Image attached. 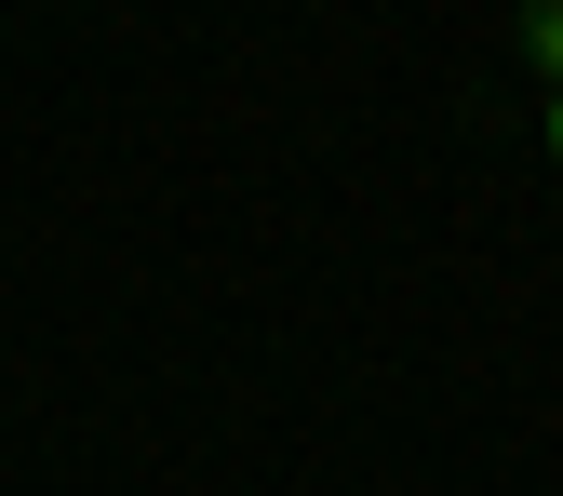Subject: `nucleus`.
Listing matches in <instances>:
<instances>
[{"label":"nucleus","mask_w":563,"mask_h":496,"mask_svg":"<svg viewBox=\"0 0 563 496\" xmlns=\"http://www.w3.org/2000/svg\"><path fill=\"white\" fill-rule=\"evenodd\" d=\"M537 54H550V67H563V0H550V14H537Z\"/></svg>","instance_id":"obj_1"},{"label":"nucleus","mask_w":563,"mask_h":496,"mask_svg":"<svg viewBox=\"0 0 563 496\" xmlns=\"http://www.w3.org/2000/svg\"><path fill=\"white\" fill-rule=\"evenodd\" d=\"M550 148H563V95H550Z\"/></svg>","instance_id":"obj_2"}]
</instances>
